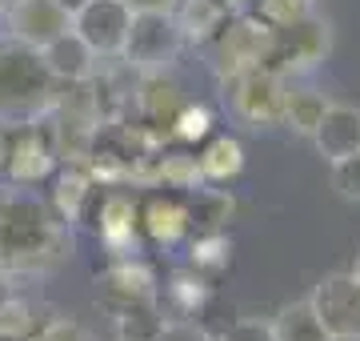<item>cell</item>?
Instances as JSON below:
<instances>
[{
  "instance_id": "obj_1",
  "label": "cell",
  "mask_w": 360,
  "mask_h": 341,
  "mask_svg": "<svg viewBox=\"0 0 360 341\" xmlns=\"http://www.w3.org/2000/svg\"><path fill=\"white\" fill-rule=\"evenodd\" d=\"M72 237L65 217L28 197V193H4L0 197V273H49L68 257Z\"/></svg>"
},
{
  "instance_id": "obj_2",
  "label": "cell",
  "mask_w": 360,
  "mask_h": 341,
  "mask_svg": "<svg viewBox=\"0 0 360 341\" xmlns=\"http://www.w3.org/2000/svg\"><path fill=\"white\" fill-rule=\"evenodd\" d=\"M60 101V80L49 73L40 49L16 37H0V125L25 129L49 120Z\"/></svg>"
},
{
  "instance_id": "obj_3",
  "label": "cell",
  "mask_w": 360,
  "mask_h": 341,
  "mask_svg": "<svg viewBox=\"0 0 360 341\" xmlns=\"http://www.w3.org/2000/svg\"><path fill=\"white\" fill-rule=\"evenodd\" d=\"M284 97H288V77L272 68H245L220 77V101L232 117L248 129H272L284 117Z\"/></svg>"
},
{
  "instance_id": "obj_4",
  "label": "cell",
  "mask_w": 360,
  "mask_h": 341,
  "mask_svg": "<svg viewBox=\"0 0 360 341\" xmlns=\"http://www.w3.org/2000/svg\"><path fill=\"white\" fill-rule=\"evenodd\" d=\"M328 53H333V25L316 13H304L288 25H272L264 68L292 77V73H309L321 61H328Z\"/></svg>"
},
{
  "instance_id": "obj_5",
  "label": "cell",
  "mask_w": 360,
  "mask_h": 341,
  "mask_svg": "<svg viewBox=\"0 0 360 341\" xmlns=\"http://www.w3.org/2000/svg\"><path fill=\"white\" fill-rule=\"evenodd\" d=\"M184 37H180L172 13L165 8H132V25L124 37V61L136 73H168L180 61Z\"/></svg>"
},
{
  "instance_id": "obj_6",
  "label": "cell",
  "mask_w": 360,
  "mask_h": 341,
  "mask_svg": "<svg viewBox=\"0 0 360 341\" xmlns=\"http://www.w3.org/2000/svg\"><path fill=\"white\" fill-rule=\"evenodd\" d=\"M269 37L272 25H264L257 13H240L229 16L220 32L208 44H212V68L217 77H232V73H245V68H260L264 56H269Z\"/></svg>"
},
{
  "instance_id": "obj_7",
  "label": "cell",
  "mask_w": 360,
  "mask_h": 341,
  "mask_svg": "<svg viewBox=\"0 0 360 341\" xmlns=\"http://www.w3.org/2000/svg\"><path fill=\"white\" fill-rule=\"evenodd\" d=\"M309 305L333 341H360V277L328 273L312 289Z\"/></svg>"
},
{
  "instance_id": "obj_8",
  "label": "cell",
  "mask_w": 360,
  "mask_h": 341,
  "mask_svg": "<svg viewBox=\"0 0 360 341\" xmlns=\"http://www.w3.org/2000/svg\"><path fill=\"white\" fill-rule=\"evenodd\" d=\"M132 25L129 0H89L77 16H72V32H77L101 61H116L124 53V37Z\"/></svg>"
},
{
  "instance_id": "obj_9",
  "label": "cell",
  "mask_w": 360,
  "mask_h": 341,
  "mask_svg": "<svg viewBox=\"0 0 360 341\" xmlns=\"http://www.w3.org/2000/svg\"><path fill=\"white\" fill-rule=\"evenodd\" d=\"M56 165V144H52V129H40L37 125H25L20 137L8 141V157H4V173L13 185H37L44 181Z\"/></svg>"
},
{
  "instance_id": "obj_10",
  "label": "cell",
  "mask_w": 360,
  "mask_h": 341,
  "mask_svg": "<svg viewBox=\"0 0 360 341\" xmlns=\"http://www.w3.org/2000/svg\"><path fill=\"white\" fill-rule=\"evenodd\" d=\"M0 20H8V37L25 40L32 49H44L52 37H60L72 25V16L56 0H16L13 8H4Z\"/></svg>"
},
{
  "instance_id": "obj_11",
  "label": "cell",
  "mask_w": 360,
  "mask_h": 341,
  "mask_svg": "<svg viewBox=\"0 0 360 341\" xmlns=\"http://www.w3.org/2000/svg\"><path fill=\"white\" fill-rule=\"evenodd\" d=\"M40 56H44L49 73L60 80V85H89V80L96 77V65H101V56L72 32V25H68L60 37H52L49 44L40 49Z\"/></svg>"
},
{
  "instance_id": "obj_12",
  "label": "cell",
  "mask_w": 360,
  "mask_h": 341,
  "mask_svg": "<svg viewBox=\"0 0 360 341\" xmlns=\"http://www.w3.org/2000/svg\"><path fill=\"white\" fill-rule=\"evenodd\" d=\"M312 141H316V153H321L328 165L360 153V108L328 105V113L321 117V125L312 129Z\"/></svg>"
},
{
  "instance_id": "obj_13",
  "label": "cell",
  "mask_w": 360,
  "mask_h": 341,
  "mask_svg": "<svg viewBox=\"0 0 360 341\" xmlns=\"http://www.w3.org/2000/svg\"><path fill=\"white\" fill-rule=\"evenodd\" d=\"M101 285V302L108 309H132V305H153L156 302V285H153V273L144 269V265H112L108 273L96 281Z\"/></svg>"
},
{
  "instance_id": "obj_14",
  "label": "cell",
  "mask_w": 360,
  "mask_h": 341,
  "mask_svg": "<svg viewBox=\"0 0 360 341\" xmlns=\"http://www.w3.org/2000/svg\"><path fill=\"white\" fill-rule=\"evenodd\" d=\"M184 108V97L165 73H144L141 89H136V113H141V125H153V129L172 132V120Z\"/></svg>"
},
{
  "instance_id": "obj_15",
  "label": "cell",
  "mask_w": 360,
  "mask_h": 341,
  "mask_svg": "<svg viewBox=\"0 0 360 341\" xmlns=\"http://www.w3.org/2000/svg\"><path fill=\"white\" fill-rule=\"evenodd\" d=\"M172 20H176L184 44H208L229 20V8L220 0H176L172 4Z\"/></svg>"
},
{
  "instance_id": "obj_16",
  "label": "cell",
  "mask_w": 360,
  "mask_h": 341,
  "mask_svg": "<svg viewBox=\"0 0 360 341\" xmlns=\"http://www.w3.org/2000/svg\"><path fill=\"white\" fill-rule=\"evenodd\" d=\"M269 326H272V337H276V341H333V337H328V329L321 326V317L312 314L309 302L284 305Z\"/></svg>"
},
{
  "instance_id": "obj_17",
  "label": "cell",
  "mask_w": 360,
  "mask_h": 341,
  "mask_svg": "<svg viewBox=\"0 0 360 341\" xmlns=\"http://www.w3.org/2000/svg\"><path fill=\"white\" fill-rule=\"evenodd\" d=\"M328 105H333V101H328L321 89H288L281 125H288V129L300 132V137H312V129L321 125V117L328 113Z\"/></svg>"
},
{
  "instance_id": "obj_18",
  "label": "cell",
  "mask_w": 360,
  "mask_h": 341,
  "mask_svg": "<svg viewBox=\"0 0 360 341\" xmlns=\"http://www.w3.org/2000/svg\"><path fill=\"white\" fill-rule=\"evenodd\" d=\"M144 225L156 241H176L180 233H188V205L180 197H153L144 205Z\"/></svg>"
},
{
  "instance_id": "obj_19",
  "label": "cell",
  "mask_w": 360,
  "mask_h": 341,
  "mask_svg": "<svg viewBox=\"0 0 360 341\" xmlns=\"http://www.w3.org/2000/svg\"><path fill=\"white\" fill-rule=\"evenodd\" d=\"M196 165H200V177H208V181H229L245 169V153L232 137H212L205 144V153L196 157Z\"/></svg>"
},
{
  "instance_id": "obj_20",
  "label": "cell",
  "mask_w": 360,
  "mask_h": 341,
  "mask_svg": "<svg viewBox=\"0 0 360 341\" xmlns=\"http://www.w3.org/2000/svg\"><path fill=\"white\" fill-rule=\"evenodd\" d=\"M229 217H232V201L224 193H196L188 201V229H196V233H205V237L217 233Z\"/></svg>"
},
{
  "instance_id": "obj_21",
  "label": "cell",
  "mask_w": 360,
  "mask_h": 341,
  "mask_svg": "<svg viewBox=\"0 0 360 341\" xmlns=\"http://www.w3.org/2000/svg\"><path fill=\"white\" fill-rule=\"evenodd\" d=\"M165 326V317L156 314V305H132L116 314V341H153Z\"/></svg>"
},
{
  "instance_id": "obj_22",
  "label": "cell",
  "mask_w": 360,
  "mask_h": 341,
  "mask_svg": "<svg viewBox=\"0 0 360 341\" xmlns=\"http://www.w3.org/2000/svg\"><path fill=\"white\" fill-rule=\"evenodd\" d=\"M89 197H92L89 173H80V169H65V173H60V181H56V209H60L65 221L80 217V209H84V201H89Z\"/></svg>"
},
{
  "instance_id": "obj_23",
  "label": "cell",
  "mask_w": 360,
  "mask_h": 341,
  "mask_svg": "<svg viewBox=\"0 0 360 341\" xmlns=\"http://www.w3.org/2000/svg\"><path fill=\"white\" fill-rule=\"evenodd\" d=\"M37 309H32V302H25V297H4L0 302V333L4 337H20V341H28L32 333H37Z\"/></svg>"
},
{
  "instance_id": "obj_24",
  "label": "cell",
  "mask_w": 360,
  "mask_h": 341,
  "mask_svg": "<svg viewBox=\"0 0 360 341\" xmlns=\"http://www.w3.org/2000/svg\"><path fill=\"white\" fill-rule=\"evenodd\" d=\"M208 129H212V117L200 105H184L172 120V137H180V141H205Z\"/></svg>"
},
{
  "instance_id": "obj_25",
  "label": "cell",
  "mask_w": 360,
  "mask_h": 341,
  "mask_svg": "<svg viewBox=\"0 0 360 341\" xmlns=\"http://www.w3.org/2000/svg\"><path fill=\"white\" fill-rule=\"evenodd\" d=\"M252 8H257V16L264 25H288L296 16L312 13V0H257Z\"/></svg>"
},
{
  "instance_id": "obj_26",
  "label": "cell",
  "mask_w": 360,
  "mask_h": 341,
  "mask_svg": "<svg viewBox=\"0 0 360 341\" xmlns=\"http://www.w3.org/2000/svg\"><path fill=\"white\" fill-rule=\"evenodd\" d=\"M333 189L345 201H360V153H352V157L333 165Z\"/></svg>"
},
{
  "instance_id": "obj_27",
  "label": "cell",
  "mask_w": 360,
  "mask_h": 341,
  "mask_svg": "<svg viewBox=\"0 0 360 341\" xmlns=\"http://www.w3.org/2000/svg\"><path fill=\"white\" fill-rule=\"evenodd\" d=\"M28 341H92V337H89V329L80 321H72V317H52Z\"/></svg>"
},
{
  "instance_id": "obj_28",
  "label": "cell",
  "mask_w": 360,
  "mask_h": 341,
  "mask_svg": "<svg viewBox=\"0 0 360 341\" xmlns=\"http://www.w3.org/2000/svg\"><path fill=\"white\" fill-rule=\"evenodd\" d=\"M217 341H276V337H272L269 321H260V317H240V321H232Z\"/></svg>"
},
{
  "instance_id": "obj_29",
  "label": "cell",
  "mask_w": 360,
  "mask_h": 341,
  "mask_svg": "<svg viewBox=\"0 0 360 341\" xmlns=\"http://www.w3.org/2000/svg\"><path fill=\"white\" fill-rule=\"evenodd\" d=\"M153 341H217V337L205 326H196V321H165Z\"/></svg>"
},
{
  "instance_id": "obj_30",
  "label": "cell",
  "mask_w": 360,
  "mask_h": 341,
  "mask_svg": "<svg viewBox=\"0 0 360 341\" xmlns=\"http://www.w3.org/2000/svg\"><path fill=\"white\" fill-rule=\"evenodd\" d=\"M172 4L176 0H129V8H165V13H172Z\"/></svg>"
},
{
  "instance_id": "obj_31",
  "label": "cell",
  "mask_w": 360,
  "mask_h": 341,
  "mask_svg": "<svg viewBox=\"0 0 360 341\" xmlns=\"http://www.w3.org/2000/svg\"><path fill=\"white\" fill-rule=\"evenodd\" d=\"M224 8H229V16H240V13H252V4L257 0H220Z\"/></svg>"
},
{
  "instance_id": "obj_32",
  "label": "cell",
  "mask_w": 360,
  "mask_h": 341,
  "mask_svg": "<svg viewBox=\"0 0 360 341\" xmlns=\"http://www.w3.org/2000/svg\"><path fill=\"white\" fill-rule=\"evenodd\" d=\"M56 4H60V8H65L68 16H77L80 8H84V4H89V0H56Z\"/></svg>"
},
{
  "instance_id": "obj_33",
  "label": "cell",
  "mask_w": 360,
  "mask_h": 341,
  "mask_svg": "<svg viewBox=\"0 0 360 341\" xmlns=\"http://www.w3.org/2000/svg\"><path fill=\"white\" fill-rule=\"evenodd\" d=\"M8 141H13V137H8L4 125H0V169H4V157H8Z\"/></svg>"
},
{
  "instance_id": "obj_34",
  "label": "cell",
  "mask_w": 360,
  "mask_h": 341,
  "mask_svg": "<svg viewBox=\"0 0 360 341\" xmlns=\"http://www.w3.org/2000/svg\"><path fill=\"white\" fill-rule=\"evenodd\" d=\"M8 293H13V289H8V273H0V302H4Z\"/></svg>"
},
{
  "instance_id": "obj_35",
  "label": "cell",
  "mask_w": 360,
  "mask_h": 341,
  "mask_svg": "<svg viewBox=\"0 0 360 341\" xmlns=\"http://www.w3.org/2000/svg\"><path fill=\"white\" fill-rule=\"evenodd\" d=\"M352 277H360V253H356V261H352Z\"/></svg>"
},
{
  "instance_id": "obj_36",
  "label": "cell",
  "mask_w": 360,
  "mask_h": 341,
  "mask_svg": "<svg viewBox=\"0 0 360 341\" xmlns=\"http://www.w3.org/2000/svg\"><path fill=\"white\" fill-rule=\"evenodd\" d=\"M16 0H0V13H4V8H13Z\"/></svg>"
},
{
  "instance_id": "obj_37",
  "label": "cell",
  "mask_w": 360,
  "mask_h": 341,
  "mask_svg": "<svg viewBox=\"0 0 360 341\" xmlns=\"http://www.w3.org/2000/svg\"><path fill=\"white\" fill-rule=\"evenodd\" d=\"M0 341H20V337H4V333H0Z\"/></svg>"
},
{
  "instance_id": "obj_38",
  "label": "cell",
  "mask_w": 360,
  "mask_h": 341,
  "mask_svg": "<svg viewBox=\"0 0 360 341\" xmlns=\"http://www.w3.org/2000/svg\"><path fill=\"white\" fill-rule=\"evenodd\" d=\"M0 16H4V13H0Z\"/></svg>"
}]
</instances>
